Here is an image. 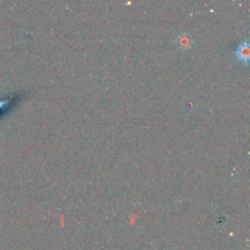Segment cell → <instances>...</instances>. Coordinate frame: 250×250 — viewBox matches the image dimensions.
I'll return each instance as SVG.
<instances>
[{"mask_svg":"<svg viewBox=\"0 0 250 250\" xmlns=\"http://www.w3.org/2000/svg\"><path fill=\"white\" fill-rule=\"evenodd\" d=\"M234 56L236 60L242 64L247 65L249 62V43L248 40L241 41L234 49Z\"/></svg>","mask_w":250,"mask_h":250,"instance_id":"obj_1","label":"cell"},{"mask_svg":"<svg viewBox=\"0 0 250 250\" xmlns=\"http://www.w3.org/2000/svg\"><path fill=\"white\" fill-rule=\"evenodd\" d=\"M178 45L180 47H183V48H189L192 44V39L190 38V36L186 33H183L181 34L177 39H176Z\"/></svg>","mask_w":250,"mask_h":250,"instance_id":"obj_2","label":"cell"}]
</instances>
